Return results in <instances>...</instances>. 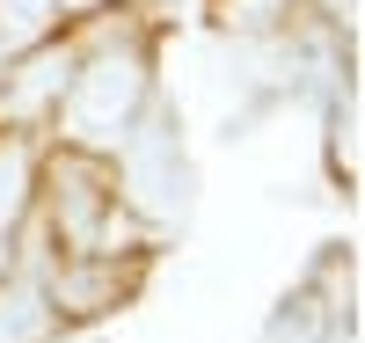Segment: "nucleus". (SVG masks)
<instances>
[{
  "instance_id": "obj_1",
  "label": "nucleus",
  "mask_w": 365,
  "mask_h": 343,
  "mask_svg": "<svg viewBox=\"0 0 365 343\" xmlns=\"http://www.w3.org/2000/svg\"><path fill=\"white\" fill-rule=\"evenodd\" d=\"M132 103H139V58H125V51H110V58H96V66L81 73V88H73V132L81 139H117V124L132 117Z\"/></svg>"
},
{
  "instance_id": "obj_2",
  "label": "nucleus",
  "mask_w": 365,
  "mask_h": 343,
  "mask_svg": "<svg viewBox=\"0 0 365 343\" xmlns=\"http://www.w3.org/2000/svg\"><path fill=\"white\" fill-rule=\"evenodd\" d=\"M125 161H132V190H139V205L154 212V220H182V212H190V168H182L168 124H146Z\"/></svg>"
},
{
  "instance_id": "obj_3",
  "label": "nucleus",
  "mask_w": 365,
  "mask_h": 343,
  "mask_svg": "<svg viewBox=\"0 0 365 343\" xmlns=\"http://www.w3.org/2000/svg\"><path fill=\"white\" fill-rule=\"evenodd\" d=\"M44 22H51V0H0V44L44 37Z\"/></svg>"
},
{
  "instance_id": "obj_4",
  "label": "nucleus",
  "mask_w": 365,
  "mask_h": 343,
  "mask_svg": "<svg viewBox=\"0 0 365 343\" xmlns=\"http://www.w3.org/2000/svg\"><path fill=\"white\" fill-rule=\"evenodd\" d=\"M44 329V307H37V292H8V300H0V343H29V336H37Z\"/></svg>"
},
{
  "instance_id": "obj_5",
  "label": "nucleus",
  "mask_w": 365,
  "mask_h": 343,
  "mask_svg": "<svg viewBox=\"0 0 365 343\" xmlns=\"http://www.w3.org/2000/svg\"><path fill=\"white\" fill-rule=\"evenodd\" d=\"M22 212V146H0V234L15 227Z\"/></svg>"
},
{
  "instance_id": "obj_6",
  "label": "nucleus",
  "mask_w": 365,
  "mask_h": 343,
  "mask_svg": "<svg viewBox=\"0 0 365 343\" xmlns=\"http://www.w3.org/2000/svg\"><path fill=\"white\" fill-rule=\"evenodd\" d=\"M234 8V22H270V15H285L292 0H227Z\"/></svg>"
}]
</instances>
